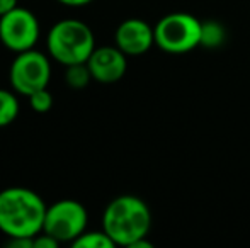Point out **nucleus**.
<instances>
[{
  "label": "nucleus",
  "instance_id": "obj_1",
  "mask_svg": "<svg viewBox=\"0 0 250 248\" xmlns=\"http://www.w3.org/2000/svg\"><path fill=\"white\" fill-rule=\"evenodd\" d=\"M46 208L41 195L31 189H3L0 191V231L7 238H34L43 231Z\"/></svg>",
  "mask_w": 250,
  "mask_h": 248
},
{
  "label": "nucleus",
  "instance_id": "obj_2",
  "mask_svg": "<svg viewBox=\"0 0 250 248\" xmlns=\"http://www.w3.org/2000/svg\"><path fill=\"white\" fill-rule=\"evenodd\" d=\"M151 228V211L143 199L123 194L112 199L102 214V229L111 236L116 247H131L146 238Z\"/></svg>",
  "mask_w": 250,
  "mask_h": 248
},
{
  "label": "nucleus",
  "instance_id": "obj_3",
  "mask_svg": "<svg viewBox=\"0 0 250 248\" xmlns=\"http://www.w3.org/2000/svg\"><path fill=\"white\" fill-rule=\"evenodd\" d=\"M48 53L60 65L85 63L96 50V38L85 22L79 19L58 20L46 38Z\"/></svg>",
  "mask_w": 250,
  "mask_h": 248
},
{
  "label": "nucleus",
  "instance_id": "obj_4",
  "mask_svg": "<svg viewBox=\"0 0 250 248\" xmlns=\"http://www.w3.org/2000/svg\"><path fill=\"white\" fill-rule=\"evenodd\" d=\"M155 46L170 55H184L201 46L203 22L189 12L164 16L153 27Z\"/></svg>",
  "mask_w": 250,
  "mask_h": 248
},
{
  "label": "nucleus",
  "instance_id": "obj_5",
  "mask_svg": "<svg viewBox=\"0 0 250 248\" xmlns=\"http://www.w3.org/2000/svg\"><path fill=\"white\" fill-rule=\"evenodd\" d=\"M89 214L82 202L62 199L46 208L43 231L60 243H73L87 229Z\"/></svg>",
  "mask_w": 250,
  "mask_h": 248
},
{
  "label": "nucleus",
  "instance_id": "obj_6",
  "mask_svg": "<svg viewBox=\"0 0 250 248\" xmlns=\"http://www.w3.org/2000/svg\"><path fill=\"white\" fill-rule=\"evenodd\" d=\"M51 78L50 58L41 51L27 50L17 53L9 70V80L12 89L21 95L29 97L33 92L46 89Z\"/></svg>",
  "mask_w": 250,
  "mask_h": 248
},
{
  "label": "nucleus",
  "instance_id": "obj_7",
  "mask_svg": "<svg viewBox=\"0 0 250 248\" xmlns=\"http://www.w3.org/2000/svg\"><path fill=\"white\" fill-rule=\"evenodd\" d=\"M40 39V20L29 9L16 7L0 16V43L14 53L33 50Z\"/></svg>",
  "mask_w": 250,
  "mask_h": 248
},
{
  "label": "nucleus",
  "instance_id": "obj_8",
  "mask_svg": "<svg viewBox=\"0 0 250 248\" xmlns=\"http://www.w3.org/2000/svg\"><path fill=\"white\" fill-rule=\"evenodd\" d=\"M114 44L126 57H140L155 44V31L146 20L131 17L118 26L114 33Z\"/></svg>",
  "mask_w": 250,
  "mask_h": 248
},
{
  "label": "nucleus",
  "instance_id": "obj_9",
  "mask_svg": "<svg viewBox=\"0 0 250 248\" xmlns=\"http://www.w3.org/2000/svg\"><path fill=\"white\" fill-rule=\"evenodd\" d=\"M85 63L92 73V78L99 83L119 82L128 70V58L116 44L96 48Z\"/></svg>",
  "mask_w": 250,
  "mask_h": 248
},
{
  "label": "nucleus",
  "instance_id": "obj_10",
  "mask_svg": "<svg viewBox=\"0 0 250 248\" xmlns=\"http://www.w3.org/2000/svg\"><path fill=\"white\" fill-rule=\"evenodd\" d=\"M92 78V73H90L87 63H73V65H68L65 70V82L70 89L73 90H82L85 89L90 83Z\"/></svg>",
  "mask_w": 250,
  "mask_h": 248
},
{
  "label": "nucleus",
  "instance_id": "obj_11",
  "mask_svg": "<svg viewBox=\"0 0 250 248\" xmlns=\"http://www.w3.org/2000/svg\"><path fill=\"white\" fill-rule=\"evenodd\" d=\"M19 100L10 90L0 89V128L12 124L19 116Z\"/></svg>",
  "mask_w": 250,
  "mask_h": 248
},
{
  "label": "nucleus",
  "instance_id": "obj_12",
  "mask_svg": "<svg viewBox=\"0 0 250 248\" xmlns=\"http://www.w3.org/2000/svg\"><path fill=\"white\" fill-rule=\"evenodd\" d=\"M75 248H114L116 243L111 240V236L101 229V231H83L75 242L72 243Z\"/></svg>",
  "mask_w": 250,
  "mask_h": 248
},
{
  "label": "nucleus",
  "instance_id": "obj_13",
  "mask_svg": "<svg viewBox=\"0 0 250 248\" xmlns=\"http://www.w3.org/2000/svg\"><path fill=\"white\" fill-rule=\"evenodd\" d=\"M225 41V29L221 24L209 20V22H203V39L201 44L208 48H216Z\"/></svg>",
  "mask_w": 250,
  "mask_h": 248
},
{
  "label": "nucleus",
  "instance_id": "obj_14",
  "mask_svg": "<svg viewBox=\"0 0 250 248\" xmlns=\"http://www.w3.org/2000/svg\"><path fill=\"white\" fill-rule=\"evenodd\" d=\"M27 99H29L31 109H33L34 113H38V114L48 113V111L53 107V95H51L50 90H48V87H46V89H41V90L33 92L29 97H27Z\"/></svg>",
  "mask_w": 250,
  "mask_h": 248
},
{
  "label": "nucleus",
  "instance_id": "obj_15",
  "mask_svg": "<svg viewBox=\"0 0 250 248\" xmlns=\"http://www.w3.org/2000/svg\"><path fill=\"white\" fill-rule=\"evenodd\" d=\"M60 242L56 238H53L51 235L41 231L40 235L34 236V248H58Z\"/></svg>",
  "mask_w": 250,
  "mask_h": 248
},
{
  "label": "nucleus",
  "instance_id": "obj_16",
  "mask_svg": "<svg viewBox=\"0 0 250 248\" xmlns=\"http://www.w3.org/2000/svg\"><path fill=\"white\" fill-rule=\"evenodd\" d=\"M7 248H34V238H27V236H12L7 240Z\"/></svg>",
  "mask_w": 250,
  "mask_h": 248
},
{
  "label": "nucleus",
  "instance_id": "obj_17",
  "mask_svg": "<svg viewBox=\"0 0 250 248\" xmlns=\"http://www.w3.org/2000/svg\"><path fill=\"white\" fill-rule=\"evenodd\" d=\"M17 7V0H0V16L10 12Z\"/></svg>",
  "mask_w": 250,
  "mask_h": 248
},
{
  "label": "nucleus",
  "instance_id": "obj_18",
  "mask_svg": "<svg viewBox=\"0 0 250 248\" xmlns=\"http://www.w3.org/2000/svg\"><path fill=\"white\" fill-rule=\"evenodd\" d=\"M56 2H60L62 5L66 7H83V5H89L94 0H56Z\"/></svg>",
  "mask_w": 250,
  "mask_h": 248
}]
</instances>
